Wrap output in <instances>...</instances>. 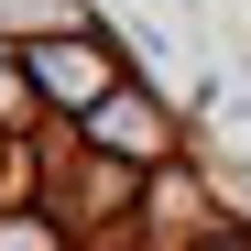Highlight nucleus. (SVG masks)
Masks as SVG:
<instances>
[{
  "mask_svg": "<svg viewBox=\"0 0 251 251\" xmlns=\"http://www.w3.org/2000/svg\"><path fill=\"white\" fill-rule=\"evenodd\" d=\"M33 76H44V99H66V109L109 99V55H99V44H44V55H33Z\"/></svg>",
  "mask_w": 251,
  "mask_h": 251,
  "instance_id": "1",
  "label": "nucleus"
},
{
  "mask_svg": "<svg viewBox=\"0 0 251 251\" xmlns=\"http://www.w3.org/2000/svg\"><path fill=\"white\" fill-rule=\"evenodd\" d=\"M0 251H44V219H0Z\"/></svg>",
  "mask_w": 251,
  "mask_h": 251,
  "instance_id": "2",
  "label": "nucleus"
}]
</instances>
